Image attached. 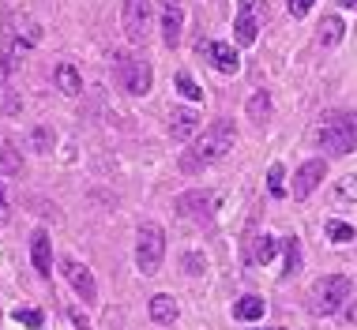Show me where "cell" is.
Wrapping results in <instances>:
<instances>
[{
    "label": "cell",
    "mask_w": 357,
    "mask_h": 330,
    "mask_svg": "<svg viewBox=\"0 0 357 330\" xmlns=\"http://www.w3.org/2000/svg\"><path fill=\"white\" fill-rule=\"evenodd\" d=\"M53 75H56V86H61L68 98H79V94H83V79H79V72H75V64H68V61L56 64Z\"/></svg>",
    "instance_id": "cell-17"
},
{
    "label": "cell",
    "mask_w": 357,
    "mask_h": 330,
    "mask_svg": "<svg viewBox=\"0 0 357 330\" xmlns=\"http://www.w3.org/2000/svg\"><path fill=\"white\" fill-rule=\"evenodd\" d=\"M162 259H166V229L158 221H143L136 229V267L143 274H158Z\"/></svg>",
    "instance_id": "cell-5"
},
{
    "label": "cell",
    "mask_w": 357,
    "mask_h": 330,
    "mask_svg": "<svg viewBox=\"0 0 357 330\" xmlns=\"http://www.w3.org/2000/svg\"><path fill=\"white\" fill-rule=\"evenodd\" d=\"M234 143H237V128H234V120H215L211 128L196 139V147H192V154H185V173H199L204 165H215L222 162L229 150H234Z\"/></svg>",
    "instance_id": "cell-1"
},
{
    "label": "cell",
    "mask_w": 357,
    "mask_h": 330,
    "mask_svg": "<svg viewBox=\"0 0 357 330\" xmlns=\"http://www.w3.org/2000/svg\"><path fill=\"white\" fill-rule=\"evenodd\" d=\"M339 199H354V203H357V177L339 180Z\"/></svg>",
    "instance_id": "cell-31"
},
{
    "label": "cell",
    "mask_w": 357,
    "mask_h": 330,
    "mask_svg": "<svg viewBox=\"0 0 357 330\" xmlns=\"http://www.w3.org/2000/svg\"><path fill=\"white\" fill-rule=\"evenodd\" d=\"M316 143L327 154H354L357 150V113L346 116H331L316 128Z\"/></svg>",
    "instance_id": "cell-4"
},
{
    "label": "cell",
    "mask_w": 357,
    "mask_h": 330,
    "mask_svg": "<svg viewBox=\"0 0 357 330\" xmlns=\"http://www.w3.org/2000/svg\"><path fill=\"white\" fill-rule=\"evenodd\" d=\"M12 319H15L19 327H26V330L42 327V312H38V308H19V312H12Z\"/></svg>",
    "instance_id": "cell-27"
},
{
    "label": "cell",
    "mask_w": 357,
    "mask_h": 330,
    "mask_svg": "<svg viewBox=\"0 0 357 330\" xmlns=\"http://www.w3.org/2000/svg\"><path fill=\"white\" fill-rule=\"evenodd\" d=\"M282 251H286V270H282V274L289 278V274H297V270H301V244H297V237L282 240Z\"/></svg>",
    "instance_id": "cell-22"
},
{
    "label": "cell",
    "mask_w": 357,
    "mask_h": 330,
    "mask_svg": "<svg viewBox=\"0 0 357 330\" xmlns=\"http://www.w3.org/2000/svg\"><path fill=\"white\" fill-rule=\"evenodd\" d=\"M185 270H188V274H204V270H207V259L196 256V251H188V256H185Z\"/></svg>",
    "instance_id": "cell-30"
},
{
    "label": "cell",
    "mask_w": 357,
    "mask_h": 330,
    "mask_svg": "<svg viewBox=\"0 0 357 330\" xmlns=\"http://www.w3.org/2000/svg\"><path fill=\"white\" fill-rule=\"evenodd\" d=\"M199 53H204L222 75H234L237 68H241V56H237V49L229 42H199Z\"/></svg>",
    "instance_id": "cell-11"
},
{
    "label": "cell",
    "mask_w": 357,
    "mask_h": 330,
    "mask_svg": "<svg viewBox=\"0 0 357 330\" xmlns=\"http://www.w3.org/2000/svg\"><path fill=\"white\" fill-rule=\"evenodd\" d=\"M121 26L132 45H147L151 38V0H121Z\"/></svg>",
    "instance_id": "cell-6"
},
{
    "label": "cell",
    "mask_w": 357,
    "mask_h": 330,
    "mask_svg": "<svg viewBox=\"0 0 357 330\" xmlns=\"http://www.w3.org/2000/svg\"><path fill=\"white\" fill-rule=\"evenodd\" d=\"M342 34H346V23H342L339 15H327L324 23H320V45H327V49H331V45H339Z\"/></svg>",
    "instance_id": "cell-20"
},
{
    "label": "cell",
    "mask_w": 357,
    "mask_h": 330,
    "mask_svg": "<svg viewBox=\"0 0 357 330\" xmlns=\"http://www.w3.org/2000/svg\"><path fill=\"white\" fill-rule=\"evenodd\" d=\"M158 4V12H162V42L169 45H177L181 42V26H185V12H181V4L177 0H154Z\"/></svg>",
    "instance_id": "cell-12"
},
{
    "label": "cell",
    "mask_w": 357,
    "mask_h": 330,
    "mask_svg": "<svg viewBox=\"0 0 357 330\" xmlns=\"http://www.w3.org/2000/svg\"><path fill=\"white\" fill-rule=\"evenodd\" d=\"M327 237L335 240V244H350L354 240V226H346V221H327Z\"/></svg>",
    "instance_id": "cell-25"
},
{
    "label": "cell",
    "mask_w": 357,
    "mask_h": 330,
    "mask_svg": "<svg viewBox=\"0 0 357 330\" xmlns=\"http://www.w3.org/2000/svg\"><path fill=\"white\" fill-rule=\"evenodd\" d=\"M312 4H316V0H286V8H289V15H294V19H305L308 12H312Z\"/></svg>",
    "instance_id": "cell-29"
},
{
    "label": "cell",
    "mask_w": 357,
    "mask_h": 330,
    "mask_svg": "<svg viewBox=\"0 0 357 330\" xmlns=\"http://www.w3.org/2000/svg\"><path fill=\"white\" fill-rule=\"evenodd\" d=\"M19 109H23V102L12 91V64H8V56H0V113L19 116Z\"/></svg>",
    "instance_id": "cell-14"
},
{
    "label": "cell",
    "mask_w": 357,
    "mask_h": 330,
    "mask_svg": "<svg viewBox=\"0 0 357 330\" xmlns=\"http://www.w3.org/2000/svg\"><path fill=\"white\" fill-rule=\"evenodd\" d=\"M282 180H286V169L275 162L271 169H267V191H271L275 199H282V196H286V184H282Z\"/></svg>",
    "instance_id": "cell-24"
},
{
    "label": "cell",
    "mask_w": 357,
    "mask_h": 330,
    "mask_svg": "<svg viewBox=\"0 0 357 330\" xmlns=\"http://www.w3.org/2000/svg\"><path fill=\"white\" fill-rule=\"evenodd\" d=\"M267 116H271V94L259 91V94H252V98H248V120L264 124Z\"/></svg>",
    "instance_id": "cell-21"
},
{
    "label": "cell",
    "mask_w": 357,
    "mask_h": 330,
    "mask_svg": "<svg viewBox=\"0 0 357 330\" xmlns=\"http://www.w3.org/2000/svg\"><path fill=\"white\" fill-rule=\"evenodd\" d=\"M8 218V199H4V188H0V221Z\"/></svg>",
    "instance_id": "cell-33"
},
{
    "label": "cell",
    "mask_w": 357,
    "mask_h": 330,
    "mask_svg": "<svg viewBox=\"0 0 357 330\" xmlns=\"http://www.w3.org/2000/svg\"><path fill=\"white\" fill-rule=\"evenodd\" d=\"M264 15H267V4H264V0H241V4H237L234 38H237L241 45H256L259 26H264Z\"/></svg>",
    "instance_id": "cell-7"
},
{
    "label": "cell",
    "mask_w": 357,
    "mask_h": 330,
    "mask_svg": "<svg viewBox=\"0 0 357 330\" xmlns=\"http://www.w3.org/2000/svg\"><path fill=\"white\" fill-rule=\"evenodd\" d=\"M278 244H282V240L271 237V233H264V237H252V240H248V251H245V263H248V267L271 263L275 251H278Z\"/></svg>",
    "instance_id": "cell-15"
},
{
    "label": "cell",
    "mask_w": 357,
    "mask_h": 330,
    "mask_svg": "<svg viewBox=\"0 0 357 330\" xmlns=\"http://www.w3.org/2000/svg\"><path fill=\"white\" fill-rule=\"evenodd\" d=\"M264 312H267L264 297H241L234 304V319H241V323H256V319H264Z\"/></svg>",
    "instance_id": "cell-19"
},
{
    "label": "cell",
    "mask_w": 357,
    "mask_h": 330,
    "mask_svg": "<svg viewBox=\"0 0 357 330\" xmlns=\"http://www.w3.org/2000/svg\"><path fill=\"white\" fill-rule=\"evenodd\" d=\"M31 259H34V270L42 278H50L53 274V256H50V233L45 229H38L34 237H31Z\"/></svg>",
    "instance_id": "cell-16"
},
{
    "label": "cell",
    "mask_w": 357,
    "mask_h": 330,
    "mask_svg": "<svg viewBox=\"0 0 357 330\" xmlns=\"http://www.w3.org/2000/svg\"><path fill=\"white\" fill-rule=\"evenodd\" d=\"M342 4H346V8H354V12H357V0H342Z\"/></svg>",
    "instance_id": "cell-34"
},
{
    "label": "cell",
    "mask_w": 357,
    "mask_h": 330,
    "mask_svg": "<svg viewBox=\"0 0 357 330\" xmlns=\"http://www.w3.org/2000/svg\"><path fill=\"white\" fill-rule=\"evenodd\" d=\"M61 270H64V278H68V285L75 289V293H79L83 304H94V300H98V285H94V274L79 263V259H64Z\"/></svg>",
    "instance_id": "cell-9"
},
{
    "label": "cell",
    "mask_w": 357,
    "mask_h": 330,
    "mask_svg": "<svg viewBox=\"0 0 357 330\" xmlns=\"http://www.w3.org/2000/svg\"><path fill=\"white\" fill-rule=\"evenodd\" d=\"M23 169V162H19V154L8 147L4 139H0V173H8V177H15V173Z\"/></svg>",
    "instance_id": "cell-23"
},
{
    "label": "cell",
    "mask_w": 357,
    "mask_h": 330,
    "mask_svg": "<svg viewBox=\"0 0 357 330\" xmlns=\"http://www.w3.org/2000/svg\"><path fill=\"white\" fill-rule=\"evenodd\" d=\"M350 278L342 274H327L312 285V293H308V312L312 315H335L342 312V304L350 300Z\"/></svg>",
    "instance_id": "cell-3"
},
{
    "label": "cell",
    "mask_w": 357,
    "mask_h": 330,
    "mask_svg": "<svg viewBox=\"0 0 357 330\" xmlns=\"http://www.w3.org/2000/svg\"><path fill=\"white\" fill-rule=\"evenodd\" d=\"M177 315H181V308H177V300H173L169 293H154L151 297V319L154 323H173Z\"/></svg>",
    "instance_id": "cell-18"
},
{
    "label": "cell",
    "mask_w": 357,
    "mask_h": 330,
    "mask_svg": "<svg viewBox=\"0 0 357 330\" xmlns=\"http://www.w3.org/2000/svg\"><path fill=\"white\" fill-rule=\"evenodd\" d=\"M177 91L185 94V98H192V102H204V91L196 86V79H192L188 72H177Z\"/></svg>",
    "instance_id": "cell-26"
},
{
    "label": "cell",
    "mask_w": 357,
    "mask_h": 330,
    "mask_svg": "<svg viewBox=\"0 0 357 330\" xmlns=\"http://www.w3.org/2000/svg\"><path fill=\"white\" fill-rule=\"evenodd\" d=\"M173 207H177L181 218L196 221V226H211V221H215V196H211V191H204V188L181 191Z\"/></svg>",
    "instance_id": "cell-8"
},
{
    "label": "cell",
    "mask_w": 357,
    "mask_h": 330,
    "mask_svg": "<svg viewBox=\"0 0 357 330\" xmlns=\"http://www.w3.org/2000/svg\"><path fill=\"white\" fill-rule=\"evenodd\" d=\"M72 323H75V330H91V323H86V319L75 312V308H72Z\"/></svg>",
    "instance_id": "cell-32"
},
{
    "label": "cell",
    "mask_w": 357,
    "mask_h": 330,
    "mask_svg": "<svg viewBox=\"0 0 357 330\" xmlns=\"http://www.w3.org/2000/svg\"><path fill=\"white\" fill-rule=\"evenodd\" d=\"M327 177V162L324 158H312V162H305L301 169L294 173V199H308L316 188L324 184Z\"/></svg>",
    "instance_id": "cell-10"
},
{
    "label": "cell",
    "mask_w": 357,
    "mask_h": 330,
    "mask_svg": "<svg viewBox=\"0 0 357 330\" xmlns=\"http://www.w3.org/2000/svg\"><path fill=\"white\" fill-rule=\"evenodd\" d=\"M196 132H199V113H196V109L181 105V109L169 113V135H173L177 143H188Z\"/></svg>",
    "instance_id": "cell-13"
},
{
    "label": "cell",
    "mask_w": 357,
    "mask_h": 330,
    "mask_svg": "<svg viewBox=\"0 0 357 330\" xmlns=\"http://www.w3.org/2000/svg\"><path fill=\"white\" fill-rule=\"evenodd\" d=\"M113 79L124 94L132 98H143L151 94V83H154V72L143 56H132V53H113Z\"/></svg>",
    "instance_id": "cell-2"
},
{
    "label": "cell",
    "mask_w": 357,
    "mask_h": 330,
    "mask_svg": "<svg viewBox=\"0 0 357 330\" xmlns=\"http://www.w3.org/2000/svg\"><path fill=\"white\" fill-rule=\"evenodd\" d=\"M31 147L38 154H50L53 150V128H34L31 132Z\"/></svg>",
    "instance_id": "cell-28"
}]
</instances>
